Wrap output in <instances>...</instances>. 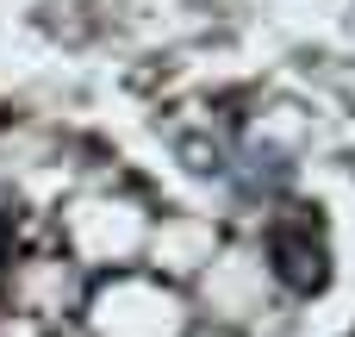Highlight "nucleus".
Instances as JSON below:
<instances>
[{"instance_id": "obj_1", "label": "nucleus", "mask_w": 355, "mask_h": 337, "mask_svg": "<svg viewBox=\"0 0 355 337\" xmlns=\"http://www.w3.org/2000/svg\"><path fill=\"white\" fill-rule=\"evenodd\" d=\"M268 250H275V269H281L293 288H318V281H324V250L312 244L306 225H281V231L268 238Z\"/></svg>"}]
</instances>
